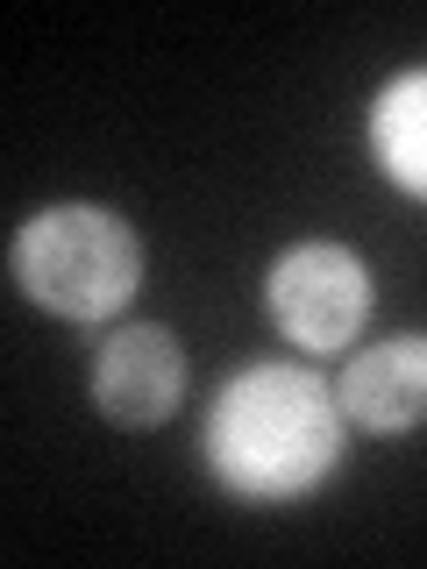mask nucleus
Returning <instances> with one entry per match:
<instances>
[{
	"mask_svg": "<svg viewBox=\"0 0 427 569\" xmlns=\"http://www.w3.org/2000/svg\"><path fill=\"white\" fill-rule=\"evenodd\" d=\"M349 420L314 363H242L207 399L200 462L236 506H299L342 470Z\"/></svg>",
	"mask_w": 427,
	"mask_h": 569,
	"instance_id": "1",
	"label": "nucleus"
},
{
	"mask_svg": "<svg viewBox=\"0 0 427 569\" xmlns=\"http://www.w3.org/2000/svg\"><path fill=\"white\" fill-rule=\"evenodd\" d=\"M150 249L142 228H129L115 207L100 200H58L29 213L8 242V278L36 313L64 320V328H107L129 313L142 292Z\"/></svg>",
	"mask_w": 427,
	"mask_h": 569,
	"instance_id": "2",
	"label": "nucleus"
},
{
	"mask_svg": "<svg viewBox=\"0 0 427 569\" xmlns=\"http://www.w3.org/2000/svg\"><path fill=\"white\" fill-rule=\"evenodd\" d=\"M378 284L349 242H292L264 271V313L299 356H342L370 328Z\"/></svg>",
	"mask_w": 427,
	"mask_h": 569,
	"instance_id": "3",
	"label": "nucleus"
},
{
	"mask_svg": "<svg viewBox=\"0 0 427 569\" xmlns=\"http://www.w3.org/2000/svg\"><path fill=\"white\" fill-rule=\"evenodd\" d=\"M186 342L165 328V320H121L93 342V363H86V391H93L107 427H129V435H150L165 427L178 406H186Z\"/></svg>",
	"mask_w": 427,
	"mask_h": 569,
	"instance_id": "4",
	"label": "nucleus"
},
{
	"mask_svg": "<svg viewBox=\"0 0 427 569\" xmlns=\"http://www.w3.org/2000/svg\"><path fill=\"white\" fill-rule=\"evenodd\" d=\"M335 399H342V420L364 427L370 441H399L427 427V335L406 328L356 349L335 378Z\"/></svg>",
	"mask_w": 427,
	"mask_h": 569,
	"instance_id": "5",
	"label": "nucleus"
},
{
	"mask_svg": "<svg viewBox=\"0 0 427 569\" xmlns=\"http://www.w3.org/2000/svg\"><path fill=\"white\" fill-rule=\"evenodd\" d=\"M364 150L385 171L391 192L427 207V64H406L370 93L364 114Z\"/></svg>",
	"mask_w": 427,
	"mask_h": 569,
	"instance_id": "6",
	"label": "nucleus"
}]
</instances>
